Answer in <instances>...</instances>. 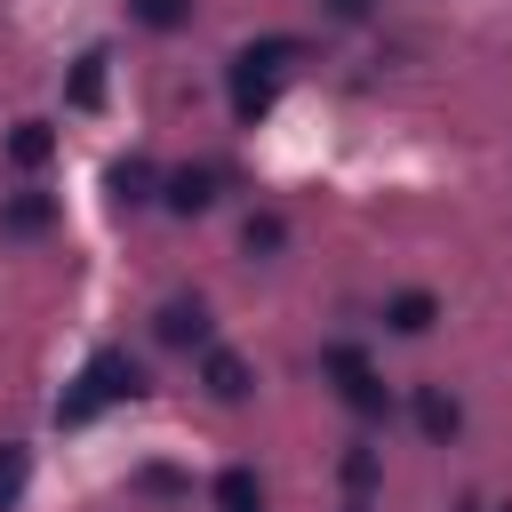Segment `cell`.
I'll return each instance as SVG.
<instances>
[{
  "label": "cell",
  "mask_w": 512,
  "mask_h": 512,
  "mask_svg": "<svg viewBox=\"0 0 512 512\" xmlns=\"http://www.w3.org/2000/svg\"><path fill=\"white\" fill-rule=\"evenodd\" d=\"M144 392V368L128 360V352H96L80 376H72V392L56 400V424H88V416H104V408H120V400H136Z\"/></svg>",
  "instance_id": "6da1fadb"
},
{
  "label": "cell",
  "mask_w": 512,
  "mask_h": 512,
  "mask_svg": "<svg viewBox=\"0 0 512 512\" xmlns=\"http://www.w3.org/2000/svg\"><path fill=\"white\" fill-rule=\"evenodd\" d=\"M320 360H328V376H336L344 408H360V416H384V408H392V400H384V384H376V368H368V360H360L352 344H328Z\"/></svg>",
  "instance_id": "7a4b0ae2"
},
{
  "label": "cell",
  "mask_w": 512,
  "mask_h": 512,
  "mask_svg": "<svg viewBox=\"0 0 512 512\" xmlns=\"http://www.w3.org/2000/svg\"><path fill=\"white\" fill-rule=\"evenodd\" d=\"M200 384H208V400H224V408H232V400H248V384H256V376H248V360H240V352H216V344H208V352H200Z\"/></svg>",
  "instance_id": "3957f363"
},
{
  "label": "cell",
  "mask_w": 512,
  "mask_h": 512,
  "mask_svg": "<svg viewBox=\"0 0 512 512\" xmlns=\"http://www.w3.org/2000/svg\"><path fill=\"white\" fill-rule=\"evenodd\" d=\"M432 320H440V296H432V288H400V296L384 304V328H392V336H424Z\"/></svg>",
  "instance_id": "277c9868"
},
{
  "label": "cell",
  "mask_w": 512,
  "mask_h": 512,
  "mask_svg": "<svg viewBox=\"0 0 512 512\" xmlns=\"http://www.w3.org/2000/svg\"><path fill=\"white\" fill-rule=\"evenodd\" d=\"M296 56H304V40H280V32H272V40H248V48L232 56V72H264V80H280Z\"/></svg>",
  "instance_id": "5b68a950"
},
{
  "label": "cell",
  "mask_w": 512,
  "mask_h": 512,
  "mask_svg": "<svg viewBox=\"0 0 512 512\" xmlns=\"http://www.w3.org/2000/svg\"><path fill=\"white\" fill-rule=\"evenodd\" d=\"M160 344H176V352H184V344H208V304H200V296H176V304L160 312Z\"/></svg>",
  "instance_id": "8992f818"
},
{
  "label": "cell",
  "mask_w": 512,
  "mask_h": 512,
  "mask_svg": "<svg viewBox=\"0 0 512 512\" xmlns=\"http://www.w3.org/2000/svg\"><path fill=\"white\" fill-rule=\"evenodd\" d=\"M160 192H168V208H208L216 200V168H176V176H160Z\"/></svg>",
  "instance_id": "52a82bcc"
},
{
  "label": "cell",
  "mask_w": 512,
  "mask_h": 512,
  "mask_svg": "<svg viewBox=\"0 0 512 512\" xmlns=\"http://www.w3.org/2000/svg\"><path fill=\"white\" fill-rule=\"evenodd\" d=\"M416 424H424V440H456V424H464V408L440 392V384H424L416 392Z\"/></svg>",
  "instance_id": "ba28073f"
},
{
  "label": "cell",
  "mask_w": 512,
  "mask_h": 512,
  "mask_svg": "<svg viewBox=\"0 0 512 512\" xmlns=\"http://www.w3.org/2000/svg\"><path fill=\"white\" fill-rule=\"evenodd\" d=\"M256 504H264L256 472H248V464H224V472H216V512H256Z\"/></svg>",
  "instance_id": "9c48e42d"
},
{
  "label": "cell",
  "mask_w": 512,
  "mask_h": 512,
  "mask_svg": "<svg viewBox=\"0 0 512 512\" xmlns=\"http://www.w3.org/2000/svg\"><path fill=\"white\" fill-rule=\"evenodd\" d=\"M240 248H248V256H280V248H288V224H280L272 208H256V216L240 224Z\"/></svg>",
  "instance_id": "30bf717a"
},
{
  "label": "cell",
  "mask_w": 512,
  "mask_h": 512,
  "mask_svg": "<svg viewBox=\"0 0 512 512\" xmlns=\"http://www.w3.org/2000/svg\"><path fill=\"white\" fill-rule=\"evenodd\" d=\"M48 152H56V136H48V128H40V120H24V128H16V136H8V160H16V168H40V160H48Z\"/></svg>",
  "instance_id": "8fae6325"
},
{
  "label": "cell",
  "mask_w": 512,
  "mask_h": 512,
  "mask_svg": "<svg viewBox=\"0 0 512 512\" xmlns=\"http://www.w3.org/2000/svg\"><path fill=\"white\" fill-rule=\"evenodd\" d=\"M128 16L152 32H176V24H192V0H128Z\"/></svg>",
  "instance_id": "7c38bea8"
},
{
  "label": "cell",
  "mask_w": 512,
  "mask_h": 512,
  "mask_svg": "<svg viewBox=\"0 0 512 512\" xmlns=\"http://www.w3.org/2000/svg\"><path fill=\"white\" fill-rule=\"evenodd\" d=\"M96 96H104V48H88V56H80V72H72V104L88 112Z\"/></svg>",
  "instance_id": "4fadbf2b"
},
{
  "label": "cell",
  "mask_w": 512,
  "mask_h": 512,
  "mask_svg": "<svg viewBox=\"0 0 512 512\" xmlns=\"http://www.w3.org/2000/svg\"><path fill=\"white\" fill-rule=\"evenodd\" d=\"M152 192V168L144 160H112V200H144Z\"/></svg>",
  "instance_id": "5bb4252c"
},
{
  "label": "cell",
  "mask_w": 512,
  "mask_h": 512,
  "mask_svg": "<svg viewBox=\"0 0 512 512\" xmlns=\"http://www.w3.org/2000/svg\"><path fill=\"white\" fill-rule=\"evenodd\" d=\"M16 496H24V448H16V440H0V512H8Z\"/></svg>",
  "instance_id": "9a60e30c"
},
{
  "label": "cell",
  "mask_w": 512,
  "mask_h": 512,
  "mask_svg": "<svg viewBox=\"0 0 512 512\" xmlns=\"http://www.w3.org/2000/svg\"><path fill=\"white\" fill-rule=\"evenodd\" d=\"M48 216H56L48 200H8V208H0V224H8V232H40Z\"/></svg>",
  "instance_id": "2e32d148"
},
{
  "label": "cell",
  "mask_w": 512,
  "mask_h": 512,
  "mask_svg": "<svg viewBox=\"0 0 512 512\" xmlns=\"http://www.w3.org/2000/svg\"><path fill=\"white\" fill-rule=\"evenodd\" d=\"M344 480H352V488H368V480H376V456H368V448H352V456H344Z\"/></svg>",
  "instance_id": "e0dca14e"
},
{
  "label": "cell",
  "mask_w": 512,
  "mask_h": 512,
  "mask_svg": "<svg viewBox=\"0 0 512 512\" xmlns=\"http://www.w3.org/2000/svg\"><path fill=\"white\" fill-rule=\"evenodd\" d=\"M320 16H328V24H360V16H368V0H320Z\"/></svg>",
  "instance_id": "ac0fdd59"
},
{
  "label": "cell",
  "mask_w": 512,
  "mask_h": 512,
  "mask_svg": "<svg viewBox=\"0 0 512 512\" xmlns=\"http://www.w3.org/2000/svg\"><path fill=\"white\" fill-rule=\"evenodd\" d=\"M256 512H264V504H256Z\"/></svg>",
  "instance_id": "d6986e66"
}]
</instances>
